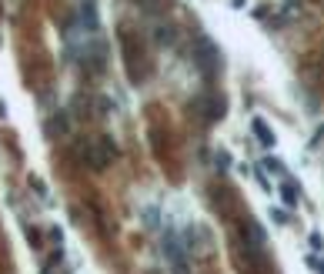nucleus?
Segmentation results:
<instances>
[{"instance_id":"1","label":"nucleus","mask_w":324,"mask_h":274,"mask_svg":"<svg viewBox=\"0 0 324 274\" xmlns=\"http://www.w3.org/2000/svg\"><path fill=\"white\" fill-rule=\"evenodd\" d=\"M264 248H268V234H264V224L254 218L241 221V254L251 261L254 267H264Z\"/></svg>"},{"instance_id":"2","label":"nucleus","mask_w":324,"mask_h":274,"mask_svg":"<svg viewBox=\"0 0 324 274\" xmlns=\"http://www.w3.org/2000/svg\"><path fill=\"white\" fill-rule=\"evenodd\" d=\"M70 54H74V60L84 67L87 74H104V67H107V47L100 41H77V44H70Z\"/></svg>"},{"instance_id":"3","label":"nucleus","mask_w":324,"mask_h":274,"mask_svg":"<svg viewBox=\"0 0 324 274\" xmlns=\"http://www.w3.org/2000/svg\"><path fill=\"white\" fill-rule=\"evenodd\" d=\"M194 64L201 67V74H207V77H214V74H218V67H221V50H218V44H214L211 37H197V44H194Z\"/></svg>"},{"instance_id":"4","label":"nucleus","mask_w":324,"mask_h":274,"mask_svg":"<svg viewBox=\"0 0 324 274\" xmlns=\"http://www.w3.org/2000/svg\"><path fill=\"white\" fill-rule=\"evenodd\" d=\"M164 254H167V261H170V274H191V261H187V251L181 248V241H177V234L170 231H164Z\"/></svg>"},{"instance_id":"5","label":"nucleus","mask_w":324,"mask_h":274,"mask_svg":"<svg viewBox=\"0 0 324 274\" xmlns=\"http://www.w3.org/2000/svg\"><path fill=\"white\" fill-rule=\"evenodd\" d=\"M194 107L204 114V121H221V117H224V111H227L224 97H197Z\"/></svg>"},{"instance_id":"6","label":"nucleus","mask_w":324,"mask_h":274,"mask_svg":"<svg viewBox=\"0 0 324 274\" xmlns=\"http://www.w3.org/2000/svg\"><path fill=\"white\" fill-rule=\"evenodd\" d=\"M251 134H254V141H258L264 151H274L277 137H274V130H271V124L264 121V117H251Z\"/></svg>"},{"instance_id":"7","label":"nucleus","mask_w":324,"mask_h":274,"mask_svg":"<svg viewBox=\"0 0 324 274\" xmlns=\"http://www.w3.org/2000/svg\"><path fill=\"white\" fill-rule=\"evenodd\" d=\"M81 27H87V30H97L100 27V14H97L94 0H84L81 4Z\"/></svg>"},{"instance_id":"8","label":"nucleus","mask_w":324,"mask_h":274,"mask_svg":"<svg viewBox=\"0 0 324 274\" xmlns=\"http://www.w3.org/2000/svg\"><path fill=\"white\" fill-rule=\"evenodd\" d=\"M281 201H284V208H298V201H301V191L291 184V181H284V184H281Z\"/></svg>"},{"instance_id":"9","label":"nucleus","mask_w":324,"mask_h":274,"mask_svg":"<svg viewBox=\"0 0 324 274\" xmlns=\"http://www.w3.org/2000/svg\"><path fill=\"white\" fill-rule=\"evenodd\" d=\"M154 37H157V44H164V47H174V37H177V33H174V27H157Z\"/></svg>"},{"instance_id":"10","label":"nucleus","mask_w":324,"mask_h":274,"mask_svg":"<svg viewBox=\"0 0 324 274\" xmlns=\"http://www.w3.org/2000/svg\"><path fill=\"white\" fill-rule=\"evenodd\" d=\"M50 130H54V134H67V130H70L67 127V114H57L54 121H50Z\"/></svg>"},{"instance_id":"11","label":"nucleus","mask_w":324,"mask_h":274,"mask_svg":"<svg viewBox=\"0 0 324 274\" xmlns=\"http://www.w3.org/2000/svg\"><path fill=\"white\" fill-rule=\"evenodd\" d=\"M264 170H274V174H284V164L277 157H264Z\"/></svg>"},{"instance_id":"12","label":"nucleus","mask_w":324,"mask_h":274,"mask_svg":"<svg viewBox=\"0 0 324 274\" xmlns=\"http://www.w3.org/2000/svg\"><path fill=\"white\" fill-rule=\"evenodd\" d=\"M308 241H311V251H314V254H317V251H324V237H321V231H311Z\"/></svg>"},{"instance_id":"13","label":"nucleus","mask_w":324,"mask_h":274,"mask_svg":"<svg viewBox=\"0 0 324 274\" xmlns=\"http://www.w3.org/2000/svg\"><path fill=\"white\" fill-rule=\"evenodd\" d=\"M254 178H258V184H261V191H268V194H271V181H268V178H264V167H258V170H254Z\"/></svg>"},{"instance_id":"14","label":"nucleus","mask_w":324,"mask_h":274,"mask_svg":"<svg viewBox=\"0 0 324 274\" xmlns=\"http://www.w3.org/2000/svg\"><path fill=\"white\" fill-rule=\"evenodd\" d=\"M271 218H274V224H287V214H284V211H271Z\"/></svg>"},{"instance_id":"15","label":"nucleus","mask_w":324,"mask_h":274,"mask_svg":"<svg viewBox=\"0 0 324 274\" xmlns=\"http://www.w3.org/2000/svg\"><path fill=\"white\" fill-rule=\"evenodd\" d=\"M218 164H221V167H231V157H227V151H218Z\"/></svg>"},{"instance_id":"16","label":"nucleus","mask_w":324,"mask_h":274,"mask_svg":"<svg viewBox=\"0 0 324 274\" xmlns=\"http://www.w3.org/2000/svg\"><path fill=\"white\" fill-rule=\"evenodd\" d=\"M317 274H324V261H321V267H317Z\"/></svg>"}]
</instances>
